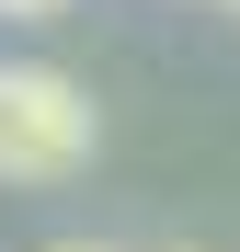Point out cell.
<instances>
[{"label":"cell","instance_id":"obj_1","mask_svg":"<svg viewBox=\"0 0 240 252\" xmlns=\"http://www.w3.org/2000/svg\"><path fill=\"white\" fill-rule=\"evenodd\" d=\"M92 160V103L57 69H0V184H69Z\"/></svg>","mask_w":240,"mask_h":252},{"label":"cell","instance_id":"obj_2","mask_svg":"<svg viewBox=\"0 0 240 252\" xmlns=\"http://www.w3.org/2000/svg\"><path fill=\"white\" fill-rule=\"evenodd\" d=\"M0 12H69V0H0Z\"/></svg>","mask_w":240,"mask_h":252},{"label":"cell","instance_id":"obj_3","mask_svg":"<svg viewBox=\"0 0 240 252\" xmlns=\"http://www.w3.org/2000/svg\"><path fill=\"white\" fill-rule=\"evenodd\" d=\"M57 252H103V241H57Z\"/></svg>","mask_w":240,"mask_h":252}]
</instances>
